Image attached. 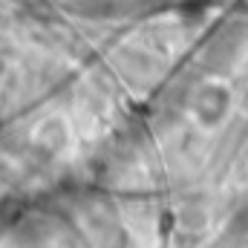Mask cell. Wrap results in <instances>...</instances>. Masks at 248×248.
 Returning a JSON list of instances; mask_svg holds the SVG:
<instances>
[{"label":"cell","instance_id":"6da1fadb","mask_svg":"<svg viewBox=\"0 0 248 248\" xmlns=\"http://www.w3.org/2000/svg\"><path fill=\"white\" fill-rule=\"evenodd\" d=\"M228 110V90L219 87V84H205L196 90L193 101H190V113L199 119V124L211 127V124H219V119L225 116Z\"/></svg>","mask_w":248,"mask_h":248}]
</instances>
